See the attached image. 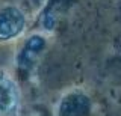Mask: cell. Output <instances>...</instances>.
I'll use <instances>...</instances> for the list:
<instances>
[]
</instances>
